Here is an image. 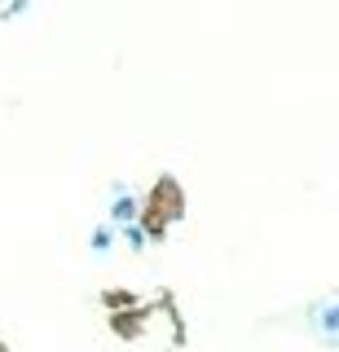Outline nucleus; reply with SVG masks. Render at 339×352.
<instances>
[{"mask_svg": "<svg viewBox=\"0 0 339 352\" xmlns=\"http://www.w3.org/2000/svg\"><path fill=\"white\" fill-rule=\"evenodd\" d=\"M133 212H137V207H133V198H128V203L119 198V203H115V216H119V220H133Z\"/></svg>", "mask_w": 339, "mask_h": 352, "instance_id": "obj_2", "label": "nucleus"}, {"mask_svg": "<svg viewBox=\"0 0 339 352\" xmlns=\"http://www.w3.org/2000/svg\"><path fill=\"white\" fill-rule=\"evenodd\" d=\"M322 330H326V335L339 330V308H326V313H322Z\"/></svg>", "mask_w": 339, "mask_h": 352, "instance_id": "obj_1", "label": "nucleus"}]
</instances>
